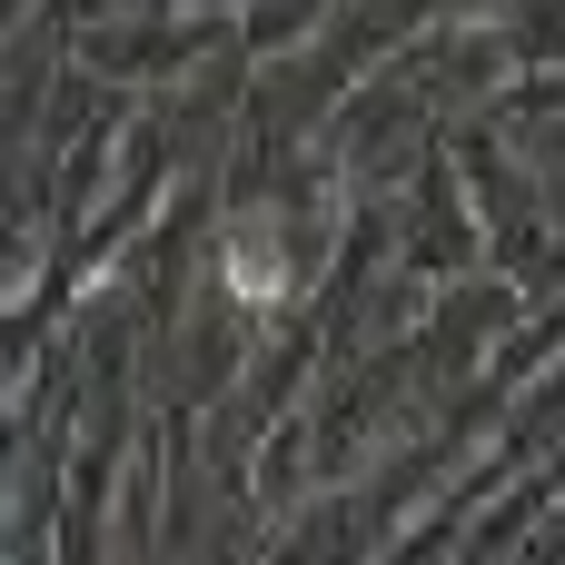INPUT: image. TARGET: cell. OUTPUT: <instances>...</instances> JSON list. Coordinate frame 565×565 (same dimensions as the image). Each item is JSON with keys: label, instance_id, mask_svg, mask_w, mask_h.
I'll return each mask as SVG.
<instances>
[{"label": "cell", "instance_id": "1", "mask_svg": "<svg viewBox=\"0 0 565 565\" xmlns=\"http://www.w3.org/2000/svg\"><path fill=\"white\" fill-rule=\"evenodd\" d=\"M228 278H238L248 298H278V258H268V238H238V248H228Z\"/></svg>", "mask_w": 565, "mask_h": 565}]
</instances>
